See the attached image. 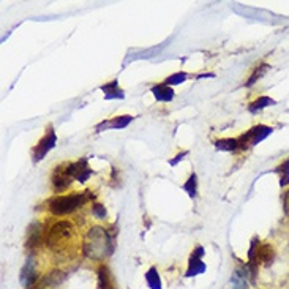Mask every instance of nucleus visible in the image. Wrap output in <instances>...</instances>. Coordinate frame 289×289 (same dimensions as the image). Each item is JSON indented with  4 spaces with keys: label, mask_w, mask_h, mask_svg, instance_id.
Here are the masks:
<instances>
[{
    "label": "nucleus",
    "mask_w": 289,
    "mask_h": 289,
    "mask_svg": "<svg viewBox=\"0 0 289 289\" xmlns=\"http://www.w3.org/2000/svg\"><path fill=\"white\" fill-rule=\"evenodd\" d=\"M56 144H57V136L53 130V126H49L46 136L43 139H40V142L35 146V149H33V160L40 161L41 158H45L48 152L56 147Z\"/></svg>",
    "instance_id": "obj_5"
},
{
    "label": "nucleus",
    "mask_w": 289,
    "mask_h": 289,
    "mask_svg": "<svg viewBox=\"0 0 289 289\" xmlns=\"http://www.w3.org/2000/svg\"><path fill=\"white\" fill-rule=\"evenodd\" d=\"M146 280H147V285L150 289H161V283H160V277H158V272L155 267L149 269V272L146 274Z\"/></svg>",
    "instance_id": "obj_19"
},
{
    "label": "nucleus",
    "mask_w": 289,
    "mask_h": 289,
    "mask_svg": "<svg viewBox=\"0 0 289 289\" xmlns=\"http://www.w3.org/2000/svg\"><path fill=\"white\" fill-rule=\"evenodd\" d=\"M92 214L95 215L97 218L103 220V218H106L108 212H106V207H103V206H101V204H93V207H92Z\"/></svg>",
    "instance_id": "obj_22"
},
{
    "label": "nucleus",
    "mask_w": 289,
    "mask_h": 289,
    "mask_svg": "<svg viewBox=\"0 0 289 289\" xmlns=\"http://www.w3.org/2000/svg\"><path fill=\"white\" fill-rule=\"evenodd\" d=\"M283 209H285L286 217H289V190L283 194Z\"/></svg>",
    "instance_id": "obj_23"
},
{
    "label": "nucleus",
    "mask_w": 289,
    "mask_h": 289,
    "mask_svg": "<svg viewBox=\"0 0 289 289\" xmlns=\"http://www.w3.org/2000/svg\"><path fill=\"white\" fill-rule=\"evenodd\" d=\"M41 242H43V228L38 223H33L29 229V240H27V246L29 248H35V246H40Z\"/></svg>",
    "instance_id": "obj_9"
},
{
    "label": "nucleus",
    "mask_w": 289,
    "mask_h": 289,
    "mask_svg": "<svg viewBox=\"0 0 289 289\" xmlns=\"http://www.w3.org/2000/svg\"><path fill=\"white\" fill-rule=\"evenodd\" d=\"M101 90L105 92L106 100H111V98H123V92H122L120 87H118L117 81H111V82H108L106 86H101Z\"/></svg>",
    "instance_id": "obj_13"
},
{
    "label": "nucleus",
    "mask_w": 289,
    "mask_h": 289,
    "mask_svg": "<svg viewBox=\"0 0 289 289\" xmlns=\"http://www.w3.org/2000/svg\"><path fill=\"white\" fill-rule=\"evenodd\" d=\"M275 105V101L269 98V97H259L256 101H253V103L250 105V111L251 113H256V111H261V109H264L267 106H272Z\"/></svg>",
    "instance_id": "obj_17"
},
{
    "label": "nucleus",
    "mask_w": 289,
    "mask_h": 289,
    "mask_svg": "<svg viewBox=\"0 0 289 289\" xmlns=\"http://www.w3.org/2000/svg\"><path fill=\"white\" fill-rule=\"evenodd\" d=\"M217 149L220 150H226V152H232L235 149H239V141L232 139V138H228V139H220L215 142Z\"/></svg>",
    "instance_id": "obj_18"
},
{
    "label": "nucleus",
    "mask_w": 289,
    "mask_h": 289,
    "mask_svg": "<svg viewBox=\"0 0 289 289\" xmlns=\"http://www.w3.org/2000/svg\"><path fill=\"white\" fill-rule=\"evenodd\" d=\"M272 133V128L267 125H256L250 128L246 133H243L237 141H239V149H250L253 146H256L261 141H264L267 136Z\"/></svg>",
    "instance_id": "obj_4"
},
{
    "label": "nucleus",
    "mask_w": 289,
    "mask_h": 289,
    "mask_svg": "<svg viewBox=\"0 0 289 289\" xmlns=\"http://www.w3.org/2000/svg\"><path fill=\"white\" fill-rule=\"evenodd\" d=\"M183 190L188 193L190 198H194L198 193V175L196 174H191L190 178L183 183Z\"/></svg>",
    "instance_id": "obj_16"
},
{
    "label": "nucleus",
    "mask_w": 289,
    "mask_h": 289,
    "mask_svg": "<svg viewBox=\"0 0 289 289\" xmlns=\"http://www.w3.org/2000/svg\"><path fill=\"white\" fill-rule=\"evenodd\" d=\"M114 234H109L106 229L95 226L92 228L84 240V254L90 259H103L114 250Z\"/></svg>",
    "instance_id": "obj_1"
},
{
    "label": "nucleus",
    "mask_w": 289,
    "mask_h": 289,
    "mask_svg": "<svg viewBox=\"0 0 289 289\" xmlns=\"http://www.w3.org/2000/svg\"><path fill=\"white\" fill-rule=\"evenodd\" d=\"M152 93H154L158 101H171L174 98V90L171 89V86H168L165 82L155 86L152 89Z\"/></svg>",
    "instance_id": "obj_10"
},
{
    "label": "nucleus",
    "mask_w": 289,
    "mask_h": 289,
    "mask_svg": "<svg viewBox=\"0 0 289 289\" xmlns=\"http://www.w3.org/2000/svg\"><path fill=\"white\" fill-rule=\"evenodd\" d=\"M73 177L68 174L66 171V165L65 166H57L54 169V174H53V186L57 193L65 191L68 186L71 185Z\"/></svg>",
    "instance_id": "obj_7"
},
{
    "label": "nucleus",
    "mask_w": 289,
    "mask_h": 289,
    "mask_svg": "<svg viewBox=\"0 0 289 289\" xmlns=\"http://www.w3.org/2000/svg\"><path fill=\"white\" fill-rule=\"evenodd\" d=\"M277 171L280 174V185L286 186L289 183V161H285V163L280 166Z\"/></svg>",
    "instance_id": "obj_20"
},
{
    "label": "nucleus",
    "mask_w": 289,
    "mask_h": 289,
    "mask_svg": "<svg viewBox=\"0 0 289 289\" xmlns=\"http://www.w3.org/2000/svg\"><path fill=\"white\" fill-rule=\"evenodd\" d=\"M186 79V73H175L173 76H169V78L165 81V84H168V86H175V84H180Z\"/></svg>",
    "instance_id": "obj_21"
},
{
    "label": "nucleus",
    "mask_w": 289,
    "mask_h": 289,
    "mask_svg": "<svg viewBox=\"0 0 289 289\" xmlns=\"http://www.w3.org/2000/svg\"><path fill=\"white\" fill-rule=\"evenodd\" d=\"M204 256V248L202 246H198L196 250L191 253L190 256V262H188V272H186V277H193V275H198V274H202L204 270H206V264L202 262V258Z\"/></svg>",
    "instance_id": "obj_8"
},
{
    "label": "nucleus",
    "mask_w": 289,
    "mask_h": 289,
    "mask_svg": "<svg viewBox=\"0 0 289 289\" xmlns=\"http://www.w3.org/2000/svg\"><path fill=\"white\" fill-rule=\"evenodd\" d=\"M66 171L74 178V180H78V182H86L87 178L93 174L92 169L87 165L86 158H81L78 161H74V163L66 165Z\"/></svg>",
    "instance_id": "obj_6"
},
{
    "label": "nucleus",
    "mask_w": 289,
    "mask_h": 289,
    "mask_svg": "<svg viewBox=\"0 0 289 289\" xmlns=\"http://www.w3.org/2000/svg\"><path fill=\"white\" fill-rule=\"evenodd\" d=\"M98 283H100V289H116L113 283V275L106 266H101L98 269Z\"/></svg>",
    "instance_id": "obj_12"
},
{
    "label": "nucleus",
    "mask_w": 289,
    "mask_h": 289,
    "mask_svg": "<svg viewBox=\"0 0 289 289\" xmlns=\"http://www.w3.org/2000/svg\"><path fill=\"white\" fill-rule=\"evenodd\" d=\"M89 199H95V194H92L90 191H84V193H71V194H65V196H54L51 198L48 206L49 212L53 215H66L71 214L76 209H79L84 206Z\"/></svg>",
    "instance_id": "obj_2"
},
{
    "label": "nucleus",
    "mask_w": 289,
    "mask_h": 289,
    "mask_svg": "<svg viewBox=\"0 0 289 289\" xmlns=\"http://www.w3.org/2000/svg\"><path fill=\"white\" fill-rule=\"evenodd\" d=\"M66 274L65 272H60V270H53L49 275H46L43 280H41V283L45 286H56V285H60L63 280H65Z\"/></svg>",
    "instance_id": "obj_14"
},
{
    "label": "nucleus",
    "mask_w": 289,
    "mask_h": 289,
    "mask_svg": "<svg viewBox=\"0 0 289 289\" xmlns=\"http://www.w3.org/2000/svg\"><path fill=\"white\" fill-rule=\"evenodd\" d=\"M131 120H133V117H131V116H120V117H114L113 120L100 123V125L97 126V130H98V131H101V128H103V126H106V128H125V126L128 125Z\"/></svg>",
    "instance_id": "obj_11"
},
{
    "label": "nucleus",
    "mask_w": 289,
    "mask_h": 289,
    "mask_svg": "<svg viewBox=\"0 0 289 289\" xmlns=\"http://www.w3.org/2000/svg\"><path fill=\"white\" fill-rule=\"evenodd\" d=\"M74 232L76 231H74L71 223L60 222L49 229L48 237H46V243H48L49 248H53V250H62L63 246H66L68 242L73 239Z\"/></svg>",
    "instance_id": "obj_3"
},
{
    "label": "nucleus",
    "mask_w": 289,
    "mask_h": 289,
    "mask_svg": "<svg viewBox=\"0 0 289 289\" xmlns=\"http://www.w3.org/2000/svg\"><path fill=\"white\" fill-rule=\"evenodd\" d=\"M269 70H270V66H269L267 63H262V65L256 66V68H254L253 74L248 78V81H246V86H248V87L253 86V84L256 82V81H259V79L262 78V76H264Z\"/></svg>",
    "instance_id": "obj_15"
}]
</instances>
